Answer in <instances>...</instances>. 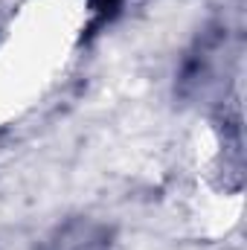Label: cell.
Masks as SVG:
<instances>
[{"label": "cell", "instance_id": "obj_1", "mask_svg": "<svg viewBox=\"0 0 247 250\" xmlns=\"http://www.w3.org/2000/svg\"><path fill=\"white\" fill-rule=\"evenodd\" d=\"M87 0H29L0 38V123L23 114L70 62Z\"/></svg>", "mask_w": 247, "mask_h": 250}]
</instances>
